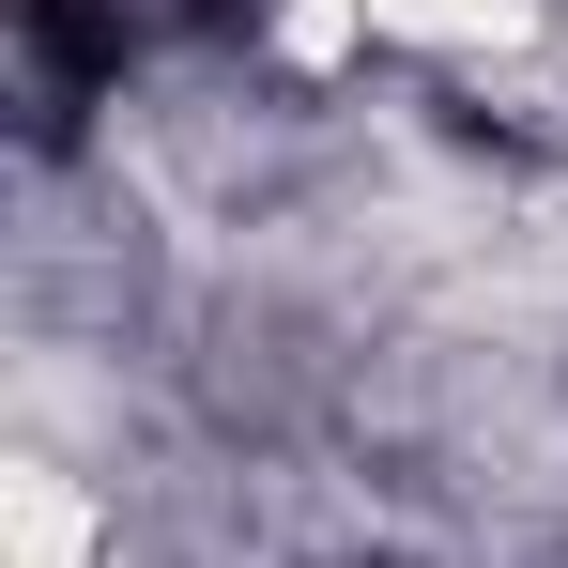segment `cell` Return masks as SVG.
Here are the masks:
<instances>
[{"label":"cell","instance_id":"cell-1","mask_svg":"<svg viewBox=\"0 0 568 568\" xmlns=\"http://www.w3.org/2000/svg\"><path fill=\"white\" fill-rule=\"evenodd\" d=\"M139 62V0H16V93H31V139L62 154Z\"/></svg>","mask_w":568,"mask_h":568},{"label":"cell","instance_id":"cell-2","mask_svg":"<svg viewBox=\"0 0 568 568\" xmlns=\"http://www.w3.org/2000/svg\"><path fill=\"white\" fill-rule=\"evenodd\" d=\"M170 16H185V31H246L262 0H170Z\"/></svg>","mask_w":568,"mask_h":568}]
</instances>
